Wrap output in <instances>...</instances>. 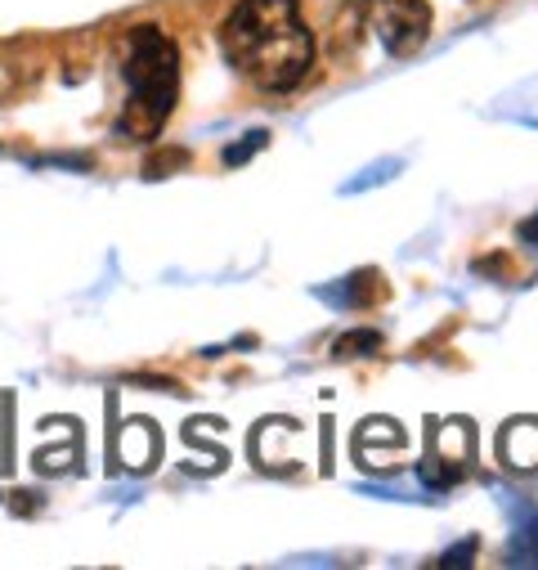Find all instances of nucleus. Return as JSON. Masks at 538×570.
Instances as JSON below:
<instances>
[{"label":"nucleus","mask_w":538,"mask_h":570,"mask_svg":"<svg viewBox=\"0 0 538 570\" xmlns=\"http://www.w3.org/2000/svg\"><path fill=\"white\" fill-rule=\"evenodd\" d=\"M507 561H512V566H538V512L525 516V526H520L516 539H512Z\"/></svg>","instance_id":"4"},{"label":"nucleus","mask_w":538,"mask_h":570,"mask_svg":"<svg viewBox=\"0 0 538 570\" xmlns=\"http://www.w3.org/2000/svg\"><path fill=\"white\" fill-rule=\"evenodd\" d=\"M476 557V539H467L458 552H445V557H439V566H467Z\"/></svg>","instance_id":"8"},{"label":"nucleus","mask_w":538,"mask_h":570,"mask_svg":"<svg viewBox=\"0 0 538 570\" xmlns=\"http://www.w3.org/2000/svg\"><path fill=\"white\" fill-rule=\"evenodd\" d=\"M188 162V153L184 149H171V153H153L149 162H144V175L149 180H158V175H171V171H180Z\"/></svg>","instance_id":"7"},{"label":"nucleus","mask_w":538,"mask_h":570,"mask_svg":"<svg viewBox=\"0 0 538 570\" xmlns=\"http://www.w3.org/2000/svg\"><path fill=\"white\" fill-rule=\"evenodd\" d=\"M261 145H270V130H252L248 139H238V145H229V149H225V162H229V167H242V162H248Z\"/></svg>","instance_id":"6"},{"label":"nucleus","mask_w":538,"mask_h":570,"mask_svg":"<svg viewBox=\"0 0 538 570\" xmlns=\"http://www.w3.org/2000/svg\"><path fill=\"white\" fill-rule=\"evenodd\" d=\"M126 109L117 117V130L126 139H158L175 94H180V50L162 27H135L130 32V50H126Z\"/></svg>","instance_id":"2"},{"label":"nucleus","mask_w":538,"mask_h":570,"mask_svg":"<svg viewBox=\"0 0 538 570\" xmlns=\"http://www.w3.org/2000/svg\"><path fill=\"white\" fill-rule=\"evenodd\" d=\"M520 239H525V243H538V216H534L529 225H520Z\"/></svg>","instance_id":"9"},{"label":"nucleus","mask_w":538,"mask_h":570,"mask_svg":"<svg viewBox=\"0 0 538 570\" xmlns=\"http://www.w3.org/2000/svg\"><path fill=\"white\" fill-rule=\"evenodd\" d=\"M368 19L386 55L409 59L431 36V5L426 0H368Z\"/></svg>","instance_id":"3"},{"label":"nucleus","mask_w":538,"mask_h":570,"mask_svg":"<svg viewBox=\"0 0 538 570\" xmlns=\"http://www.w3.org/2000/svg\"><path fill=\"white\" fill-rule=\"evenodd\" d=\"M220 45L229 64L270 94L297 90L314 68V32L297 0H238Z\"/></svg>","instance_id":"1"},{"label":"nucleus","mask_w":538,"mask_h":570,"mask_svg":"<svg viewBox=\"0 0 538 570\" xmlns=\"http://www.w3.org/2000/svg\"><path fill=\"white\" fill-rule=\"evenodd\" d=\"M373 351H381V332H377V328H364V332H351V338L332 342V355H336V360H351V355H373Z\"/></svg>","instance_id":"5"}]
</instances>
